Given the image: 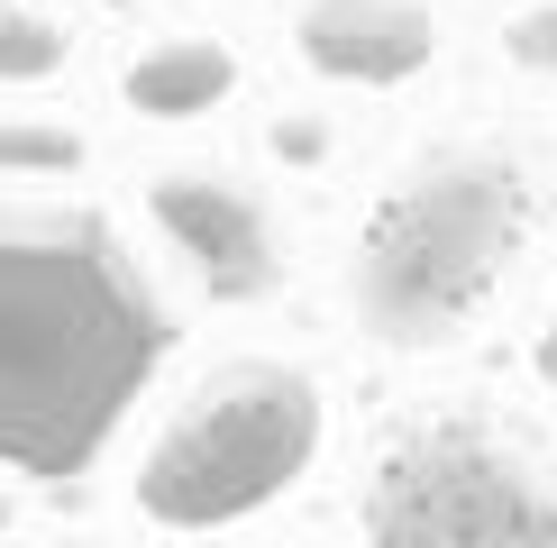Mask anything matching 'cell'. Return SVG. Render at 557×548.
<instances>
[{
  "label": "cell",
  "instance_id": "9",
  "mask_svg": "<svg viewBox=\"0 0 557 548\" xmlns=\"http://www.w3.org/2000/svg\"><path fill=\"white\" fill-rule=\"evenodd\" d=\"M0 165L64 174V165H83V137H74V128H0Z\"/></svg>",
  "mask_w": 557,
  "mask_h": 548
},
{
  "label": "cell",
  "instance_id": "2",
  "mask_svg": "<svg viewBox=\"0 0 557 548\" xmlns=\"http://www.w3.org/2000/svg\"><path fill=\"white\" fill-rule=\"evenodd\" d=\"M530 220V183L503 155H457L384 201L357 247V311L384 348H438L484 311Z\"/></svg>",
  "mask_w": 557,
  "mask_h": 548
},
{
  "label": "cell",
  "instance_id": "4",
  "mask_svg": "<svg viewBox=\"0 0 557 548\" xmlns=\"http://www.w3.org/2000/svg\"><path fill=\"white\" fill-rule=\"evenodd\" d=\"M375 548H557V485L512 439L475 421H430L384 448L366 485Z\"/></svg>",
  "mask_w": 557,
  "mask_h": 548
},
{
  "label": "cell",
  "instance_id": "8",
  "mask_svg": "<svg viewBox=\"0 0 557 548\" xmlns=\"http://www.w3.org/2000/svg\"><path fill=\"white\" fill-rule=\"evenodd\" d=\"M64 64V28L46 10H0V83H46Z\"/></svg>",
  "mask_w": 557,
  "mask_h": 548
},
{
  "label": "cell",
  "instance_id": "11",
  "mask_svg": "<svg viewBox=\"0 0 557 548\" xmlns=\"http://www.w3.org/2000/svg\"><path fill=\"white\" fill-rule=\"evenodd\" d=\"M540 365H548V375H557V338H548V348H540Z\"/></svg>",
  "mask_w": 557,
  "mask_h": 548
},
{
  "label": "cell",
  "instance_id": "5",
  "mask_svg": "<svg viewBox=\"0 0 557 548\" xmlns=\"http://www.w3.org/2000/svg\"><path fill=\"white\" fill-rule=\"evenodd\" d=\"M147 211H156V228H165L183 257H193V274L220 292V302H257V292H274L284 247H274L265 201H247L238 183H220V174H156Z\"/></svg>",
  "mask_w": 557,
  "mask_h": 548
},
{
  "label": "cell",
  "instance_id": "6",
  "mask_svg": "<svg viewBox=\"0 0 557 548\" xmlns=\"http://www.w3.org/2000/svg\"><path fill=\"white\" fill-rule=\"evenodd\" d=\"M293 37L338 83H403L430 64V10L421 0H311Z\"/></svg>",
  "mask_w": 557,
  "mask_h": 548
},
{
  "label": "cell",
  "instance_id": "1",
  "mask_svg": "<svg viewBox=\"0 0 557 548\" xmlns=\"http://www.w3.org/2000/svg\"><path fill=\"white\" fill-rule=\"evenodd\" d=\"M156 302L110 228L0 220V466L74 475L156 375Z\"/></svg>",
  "mask_w": 557,
  "mask_h": 548
},
{
  "label": "cell",
  "instance_id": "12",
  "mask_svg": "<svg viewBox=\"0 0 557 548\" xmlns=\"http://www.w3.org/2000/svg\"><path fill=\"white\" fill-rule=\"evenodd\" d=\"M0 521H10V502H0Z\"/></svg>",
  "mask_w": 557,
  "mask_h": 548
},
{
  "label": "cell",
  "instance_id": "10",
  "mask_svg": "<svg viewBox=\"0 0 557 548\" xmlns=\"http://www.w3.org/2000/svg\"><path fill=\"white\" fill-rule=\"evenodd\" d=\"M512 64H557V10H530V18H512Z\"/></svg>",
  "mask_w": 557,
  "mask_h": 548
},
{
  "label": "cell",
  "instance_id": "7",
  "mask_svg": "<svg viewBox=\"0 0 557 548\" xmlns=\"http://www.w3.org/2000/svg\"><path fill=\"white\" fill-rule=\"evenodd\" d=\"M228 83H238L228 46H211V37H156L147 55L128 64V110L137 120H201V110L228 101Z\"/></svg>",
  "mask_w": 557,
  "mask_h": 548
},
{
  "label": "cell",
  "instance_id": "3",
  "mask_svg": "<svg viewBox=\"0 0 557 548\" xmlns=\"http://www.w3.org/2000/svg\"><path fill=\"white\" fill-rule=\"evenodd\" d=\"M311 448H320L311 375L247 357V365H220V375L193 384V402L174 411V429L137 466V502L165 531H220V521L265 512L311 466Z\"/></svg>",
  "mask_w": 557,
  "mask_h": 548
}]
</instances>
